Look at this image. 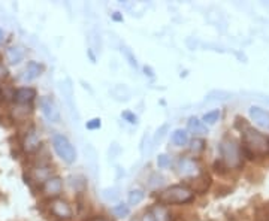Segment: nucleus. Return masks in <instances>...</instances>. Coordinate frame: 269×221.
<instances>
[{"label":"nucleus","instance_id":"obj_1","mask_svg":"<svg viewBox=\"0 0 269 221\" xmlns=\"http://www.w3.org/2000/svg\"><path fill=\"white\" fill-rule=\"evenodd\" d=\"M242 133V153L248 159H254L257 154H269V138L248 126Z\"/></svg>","mask_w":269,"mask_h":221},{"label":"nucleus","instance_id":"obj_2","mask_svg":"<svg viewBox=\"0 0 269 221\" xmlns=\"http://www.w3.org/2000/svg\"><path fill=\"white\" fill-rule=\"evenodd\" d=\"M193 199H194L193 190L186 185H172L166 188L165 191H162L159 196V202L166 205H177V203L184 205V203H190Z\"/></svg>","mask_w":269,"mask_h":221},{"label":"nucleus","instance_id":"obj_3","mask_svg":"<svg viewBox=\"0 0 269 221\" xmlns=\"http://www.w3.org/2000/svg\"><path fill=\"white\" fill-rule=\"evenodd\" d=\"M53 148L56 151V154L67 164H72V163H75L77 160V150H75V146H73L70 143V141L60 135V133H56L53 136Z\"/></svg>","mask_w":269,"mask_h":221},{"label":"nucleus","instance_id":"obj_4","mask_svg":"<svg viewBox=\"0 0 269 221\" xmlns=\"http://www.w3.org/2000/svg\"><path fill=\"white\" fill-rule=\"evenodd\" d=\"M220 153H222L223 161L229 166V167H238L241 166V157H239V150L238 145L235 143L233 139H223L222 143H220Z\"/></svg>","mask_w":269,"mask_h":221},{"label":"nucleus","instance_id":"obj_5","mask_svg":"<svg viewBox=\"0 0 269 221\" xmlns=\"http://www.w3.org/2000/svg\"><path fill=\"white\" fill-rule=\"evenodd\" d=\"M39 108L41 112L43 114V117L50 121V122H60L62 117H60V111L56 105V102L51 99L50 96H42L39 99Z\"/></svg>","mask_w":269,"mask_h":221},{"label":"nucleus","instance_id":"obj_6","mask_svg":"<svg viewBox=\"0 0 269 221\" xmlns=\"http://www.w3.org/2000/svg\"><path fill=\"white\" fill-rule=\"evenodd\" d=\"M22 151L27 153V154H35L39 151L41 148V139H39V135L36 132L35 127H30L26 135L22 138Z\"/></svg>","mask_w":269,"mask_h":221},{"label":"nucleus","instance_id":"obj_7","mask_svg":"<svg viewBox=\"0 0 269 221\" xmlns=\"http://www.w3.org/2000/svg\"><path fill=\"white\" fill-rule=\"evenodd\" d=\"M12 97H14V102L21 105V106L30 105L36 97V90L32 87H21V88H17L14 91Z\"/></svg>","mask_w":269,"mask_h":221},{"label":"nucleus","instance_id":"obj_8","mask_svg":"<svg viewBox=\"0 0 269 221\" xmlns=\"http://www.w3.org/2000/svg\"><path fill=\"white\" fill-rule=\"evenodd\" d=\"M63 190V180L60 177H50L42 184V191L48 198H57Z\"/></svg>","mask_w":269,"mask_h":221},{"label":"nucleus","instance_id":"obj_9","mask_svg":"<svg viewBox=\"0 0 269 221\" xmlns=\"http://www.w3.org/2000/svg\"><path fill=\"white\" fill-rule=\"evenodd\" d=\"M248 112H250L251 120L256 122V124H257L259 127L269 130V112L263 111V109L259 108V106H251V108L248 109Z\"/></svg>","mask_w":269,"mask_h":221},{"label":"nucleus","instance_id":"obj_10","mask_svg":"<svg viewBox=\"0 0 269 221\" xmlns=\"http://www.w3.org/2000/svg\"><path fill=\"white\" fill-rule=\"evenodd\" d=\"M50 209H51V212H53L56 217H59V218H62V220H67V218L72 217V208L67 205V202L62 201V199H54V201L51 202Z\"/></svg>","mask_w":269,"mask_h":221},{"label":"nucleus","instance_id":"obj_11","mask_svg":"<svg viewBox=\"0 0 269 221\" xmlns=\"http://www.w3.org/2000/svg\"><path fill=\"white\" fill-rule=\"evenodd\" d=\"M43 64L38 63V61H29L27 63V67H26V75H24V78H26L27 81H33L36 78H39L42 75L43 72Z\"/></svg>","mask_w":269,"mask_h":221},{"label":"nucleus","instance_id":"obj_12","mask_svg":"<svg viewBox=\"0 0 269 221\" xmlns=\"http://www.w3.org/2000/svg\"><path fill=\"white\" fill-rule=\"evenodd\" d=\"M22 59H24V51L18 46H12L6 51V60L11 64H18L20 61H22Z\"/></svg>","mask_w":269,"mask_h":221},{"label":"nucleus","instance_id":"obj_13","mask_svg":"<svg viewBox=\"0 0 269 221\" xmlns=\"http://www.w3.org/2000/svg\"><path fill=\"white\" fill-rule=\"evenodd\" d=\"M151 217L154 218V221H170V214L167 212L166 208H163L162 205H156L151 211H150Z\"/></svg>","mask_w":269,"mask_h":221},{"label":"nucleus","instance_id":"obj_14","mask_svg":"<svg viewBox=\"0 0 269 221\" xmlns=\"http://www.w3.org/2000/svg\"><path fill=\"white\" fill-rule=\"evenodd\" d=\"M209 185H211V178H209V175L204 174V175H201L199 178L194 180L193 190H194V191H199V193H204V191L208 190Z\"/></svg>","mask_w":269,"mask_h":221},{"label":"nucleus","instance_id":"obj_15","mask_svg":"<svg viewBox=\"0 0 269 221\" xmlns=\"http://www.w3.org/2000/svg\"><path fill=\"white\" fill-rule=\"evenodd\" d=\"M172 142H174V145H177V146H184V145H187V142H188V133L186 132V130H183V129H177L174 133H172Z\"/></svg>","mask_w":269,"mask_h":221},{"label":"nucleus","instance_id":"obj_16","mask_svg":"<svg viewBox=\"0 0 269 221\" xmlns=\"http://www.w3.org/2000/svg\"><path fill=\"white\" fill-rule=\"evenodd\" d=\"M194 172H196V164L191 160H187V159L180 160V174L181 175H193Z\"/></svg>","mask_w":269,"mask_h":221},{"label":"nucleus","instance_id":"obj_17","mask_svg":"<svg viewBox=\"0 0 269 221\" xmlns=\"http://www.w3.org/2000/svg\"><path fill=\"white\" fill-rule=\"evenodd\" d=\"M144 198H145V193L142 190H138V188L132 190L127 196V203H129V206H136L144 201Z\"/></svg>","mask_w":269,"mask_h":221},{"label":"nucleus","instance_id":"obj_18","mask_svg":"<svg viewBox=\"0 0 269 221\" xmlns=\"http://www.w3.org/2000/svg\"><path fill=\"white\" fill-rule=\"evenodd\" d=\"M188 130H191V132H194V133H207L205 124H204V122H202L201 120L194 118V117H191V118L188 120Z\"/></svg>","mask_w":269,"mask_h":221},{"label":"nucleus","instance_id":"obj_19","mask_svg":"<svg viewBox=\"0 0 269 221\" xmlns=\"http://www.w3.org/2000/svg\"><path fill=\"white\" fill-rule=\"evenodd\" d=\"M112 214L117 217V218H123V217H127L130 214V208L129 205L126 203H118L112 208Z\"/></svg>","mask_w":269,"mask_h":221},{"label":"nucleus","instance_id":"obj_20","mask_svg":"<svg viewBox=\"0 0 269 221\" xmlns=\"http://www.w3.org/2000/svg\"><path fill=\"white\" fill-rule=\"evenodd\" d=\"M218 118H220V109H214V111L207 112L202 117V122L204 124H214L215 121H218Z\"/></svg>","mask_w":269,"mask_h":221},{"label":"nucleus","instance_id":"obj_21","mask_svg":"<svg viewBox=\"0 0 269 221\" xmlns=\"http://www.w3.org/2000/svg\"><path fill=\"white\" fill-rule=\"evenodd\" d=\"M205 150V141L204 139H193V142H191V151H194V153H201V151H204Z\"/></svg>","mask_w":269,"mask_h":221},{"label":"nucleus","instance_id":"obj_22","mask_svg":"<svg viewBox=\"0 0 269 221\" xmlns=\"http://www.w3.org/2000/svg\"><path fill=\"white\" fill-rule=\"evenodd\" d=\"M85 127L88 130H97V129H101L102 127V122H101V118H93L90 121H87V124Z\"/></svg>","mask_w":269,"mask_h":221},{"label":"nucleus","instance_id":"obj_23","mask_svg":"<svg viewBox=\"0 0 269 221\" xmlns=\"http://www.w3.org/2000/svg\"><path fill=\"white\" fill-rule=\"evenodd\" d=\"M121 117H123V120H126L129 124H136V122H138V117L133 112H130V111L121 112Z\"/></svg>","mask_w":269,"mask_h":221},{"label":"nucleus","instance_id":"obj_24","mask_svg":"<svg viewBox=\"0 0 269 221\" xmlns=\"http://www.w3.org/2000/svg\"><path fill=\"white\" fill-rule=\"evenodd\" d=\"M169 164H170V160H169V157L166 154H160L157 157V166H159V169H165Z\"/></svg>","mask_w":269,"mask_h":221},{"label":"nucleus","instance_id":"obj_25","mask_svg":"<svg viewBox=\"0 0 269 221\" xmlns=\"http://www.w3.org/2000/svg\"><path fill=\"white\" fill-rule=\"evenodd\" d=\"M8 75H9L8 69L3 66V63H0V80H5V78H8Z\"/></svg>","mask_w":269,"mask_h":221},{"label":"nucleus","instance_id":"obj_26","mask_svg":"<svg viewBox=\"0 0 269 221\" xmlns=\"http://www.w3.org/2000/svg\"><path fill=\"white\" fill-rule=\"evenodd\" d=\"M123 51L126 53V56H127V59L130 60V64H132L133 67H136V66H138V63H136V60H135V59L132 57V54H130V51H127V50H123Z\"/></svg>","mask_w":269,"mask_h":221},{"label":"nucleus","instance_id":"obj_27","mask_svg":"<svg viewBox=\"0 0 269 221\" xmlns=\"http://www.w3.org/2000/svg\"><path fill=\"white\" fill-rule=\"evenodd\" d=\"M112 20H114V21H123V17L120 15V12H114V14H112Z\"/></svg>","mask_w":269,"mask_h":221},{"label":"nucleus","instance_id":"obj_28","mask_svg":"<svg viewBox=\"0 0 269 221\" xmlns=\"http://www.w3.org/2000/svg\"><path fill=\"white\" fill-rule=\"evenodd\" d=\"M142 221H154V218H153V217H151V214L148 212V214H145V215H144Z\"/></svg>","mask_w":269,"mask_h":221},{"label":"nucleus","instance_id":"obj_29","mask_svg":"<svg viewBox=\"0 0 269 221\" xmlns=\"http://www.w3.org/2000/svg\"><path fill=\"white\" fill-rule=\"evenodd\" d=\"M3 39H5V33H3V30H2V29H0V43L3 42Z\"/></svg>","mask_w":269,"mask_h":221},{"label":"nucleus","instance_id":"obj_30","mask_svg":"<svg viewBox=\"0 0 269 221\" xmlns=\"http://www.w3.org/2000/svg\"><path fill=\"white\" fill-rule=\"evenodd\" d=\"M91 221H106L105 218H93Z\"/></svg>","mask_w":269,"mask_h":221}]
</instances>
